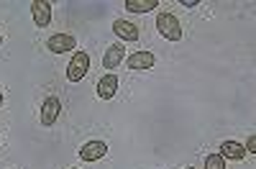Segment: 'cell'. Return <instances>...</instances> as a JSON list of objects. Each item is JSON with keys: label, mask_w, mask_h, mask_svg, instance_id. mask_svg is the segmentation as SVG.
<instances>
[{"label": "cell", "mask_w": 256, "mask_h": 169, "mask_svg": "<svg viewBox=\"0 0 256 169\" xmlns=\"http://www.w3.org/2000/svg\"><path fill=\"white\" fill-rule=\"evenodd\" d=\"M182 6H184V8H198L200 0H182Z\"/></svg>", "instance_id": "9a60e30c"}, {"label": "cell", "mask_w": 256, "mask_h": 169, "mask_svg": "<svg viewBox=\"0 0 256 169\" xmlns=\"http://www.w3.org/2000/svg\"><path fill=\"white\" fill-rule=\"evenodd\" d=\"M59 113H62V100L56 95H49L44 102H41V113H38L41 126H44V128H52V126L56 123V118H59Z\"/></svg>", "instance_id": "3957f363"}, {"label": "cell", "mask_w": 256, "mask_h": 169, "mask_svg": "<svg viewBox=\"0 0 256 169\" xmlns=\"http://www.w3.org/2000/svg\"><path fill=\"white\" fill-rule=\"evenodd\" d=\"M123 56H126V49L123 44H110L102 54V70H116L123 64Z\"/></svg>", "instance_id": "30bf717a"}, {"label": "cell", "mask_w": 256, "mask_h": 169, "mask_svg": "<svg viewBox=\"0 0 256 169\" xmlns=\"http://www.w3.org/2000/svg\"><path fill=\"white\" fill-rule=\"evenodd\" d=\"M31 16H34V24L38 28H46L52 24V3H46V0H34L31 3Z\"/></svg>", "instance_id": "8992f818"}, {"label": "cell", "mask_w": 256, "mask_h": 169, "mask_svg": "<svg viewBox=\"0 0 256 169\" xmlns=\"http://www.w3.org/2000/svg\"><path fill=\"white\" fill-rule=\"evenodd\" d=\"M126 64H128V70H136V72L152 70L156 64V56L152 52H136V54H131V56L126 59Z\"/></svg>", "instance_id": "9c48e42d"}, {"label": "cell", "mask_w": 256, "mask_h": 169, "mask_svg": "<svg viewBox=\"0 0 256 169\" xmlns=\"http://www.w3.org/2000/svg\"><path fill=\"white\" fill-rule=\"evenodd\" d=\"M113 34H116L118 38H123V41H138V36H141L138 26L131 24V20H123V18L113 20Z\"/></svg>", "instance_id": "ba28073f"}, {"label": "cell", "mask_w": 256, "mask_h": 169, "mask_svg": "<svg viewBox=\"0 0 256 169\" xmlns=\"http://www.w3.org/2000/svg\"><path fill=\"white\" fill-rule=\"evenodd\" d=\"M156 31L166 38V41H182L184 31H182V24L174 13H159L156 16Z\"/></svg>", "instance_id": "6da1fadb"}, {"label": "cell", "mask_w": 256, "mask_h": 169, "mask_svg": "<svg viewBox=\"0 0 256 169\" xmlns=\"http://www.w3.org/2000/svg\"><path fill=\"white\" fill-rule=\"evenodd\" d=\"M244 149H246V154H254V152H256V134H251V136H248V141H246Z\"/></svg>", "instance_id": "5bb4252c"}, {"label": "cell", "mask_w": 256, "mask_h": 169, "mask_svg": "<svg viewBox=\"0 0 256 169\" xmlns=\"http://www.w3.org/2000/svg\"><path fill=\"white\" fill-rule=\"evenodd\" d=\"M0 46H3V34H0Z\"/></svg>", "instance_id": "e0dca14e"}, {"label": "cell", "mask_w": 256, "mask_h": 169, "mask_svg": "<svg viewBox=\"0 0 256 169\" xmlns=\"http://www.w3.org/2000/svg\"><path fill=\"white\" fill-rule=\"evenodd\" d=\"M126 10H131V13H148V10H154L159 8V0H126Z\"/></svg>", "instance_id": "7c38bea8"}, {"label": "cell", "mask_w": 256, "mask_h": 169, "mask_svg": "<svg viewBox=\"0 0 256 169\" xmlns=\"http://www.w3.org/2000/svg\"><path fill=\"white\" fill-rule=\"evenodd\" d=\"M218 154H220L223 159H233V162L246 159V149H244V144H238V141H223Z\"/></svg>", "instance_id": "8fae6325"}, {"label": "cell", "mask_w": 256, "mask_h": 169, "mask_svg": "<svg viewBox=\"0 0 256 169\" xmlns=\"http://www.w3.org/2000/svg\"><path fill=\"white\" fill-rule=\"evenodd\" d=\"M187 169H195V166H187Z\"/></svg>", "instance_id": "ac0fdd59"}, {"label": "cell", "mask_w": 256, "mask_h": 169, "mask_svg": "<svg viewBox=\"0 0 256 169\" xmlns=\"http://www.w3.org/2000/svg\"><path fill=\"white\" fill-rule=\"evenodd\" d=\"M95 92H98V98L100 100H110L116 92H118V77L110 72V74H102L100 80H98V84H95Z\"/></svg>", "instance_id": "52a82bcc"}, {"label": "cell", "mask_w": 256, "mask_h": 169, "mask_svg": "<svg viewBox=\"0 0 256 169\" xmlns=\"http://www.w3.org/2000/svg\"><path fill=\"white\" fill-rule=\"evenodd\" d=\"M0 138H3V134H0Z\"/></svg>", "instance_id": "d6986e66"}, {"label": "cell", "mask_w": 256, "mask_h": 169, "mask_svg": "<svg viewBox=\"0 0 256 169\" xmlns=\"http://www.w3.org/2000/svg\"><path fill=\"white\" fill-rule=\"evenodd\" d=\"M3 102H6V95H3V92H0V105H3Z\"/></svg>", "instance_id": "2e32d148"}, {"label": "cell", "mask_w": 256, "mask_h": 169, "mask_svg": "<svg viewBox=\"0 0 256 169\" xmlns=\"http://www.w3.org/2000/svg\"><path fill=\"white\" fill-rule=\"evenodd\" d=\"M72 169H77V166H72Z\"/></svg>", "instance_id": "ffe728a7"}, {"label": "cell", "mask_w": 256, "mask_h": 169, "mask_svg": "<svg viewBox=\"0 0 256 169\" xmlns=\"http://www.w3.org/2000/svg\"><path fill=\"white\" fill-rule=\"evenodd\" d=\"M88 72H90V54L80 49V52L72 54L70 64H67V80H70V82H80Z\"/></svg>", "instance_id": "7a4b0ae2"}, {"label": "cell", "mask_w": 256, "mask_h": 169, "mask_svg": "<svg viewBox=\"0 0 256 169\" xmlns=\"http://www.w3.org/2000/svg\"><path fill=\"white\" fill-rule=\"evenodd\" d=\"M46 49L52 54H67V52L77 49V38L72 34H54L46 38Z\"/></svg>", "instance_id": "277c9868"}, {"label": "cell", "mask_w": 256, "mask_h": 169, "mask_svg": "<svg viewBox=\"0 0 256 169\" xmlns=\"http://www.w3.org/2000/svg\"><path fill=\"white\" fill-rule=\"evenodd\" d=\"M80 156H82V162H98V159H102L105 154H108V144L105 141H88V144H82L80 146V152H77Z\"/></svg>", "instance_id": "5b68a950"}, {"label": "cell", "mask_w": 256, "mask_h": 169, "mask_svg": "<svg viewBox=\"0 0 256 169\" xmlns=\"http://www.w3.org/2000/svg\"><path fill=\"white\" fill-rule=\"evenodd\" d=\"M205 169H226V159L216 152V154H208L205 159Z\"/></svg>", "instance_id": "4fadbf2b"}]
</instances>
